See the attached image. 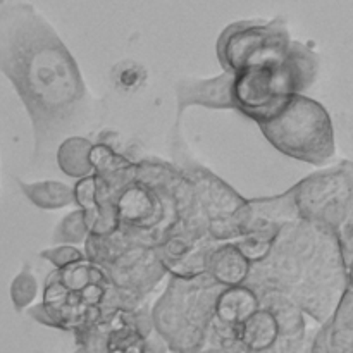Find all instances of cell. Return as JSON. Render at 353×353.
<instances>
[{
  "label": "cell",
  "mask_w": 353,
  "mask_h": 353,
  "mask_svg": "<svg viewBox=\"0 0 353 353\" xmlns=\"http://www.w3.org/2000/svg\"><path fill=\"white\" fill-rule=\"evenodd\" d=\"M147 353H154V352H150V350H148V352H147Z\"/></svg>",
  "instance_id": "83f0119b"
},
{
  "label": "cell",
  "mask_w": 353,
  "mask_h": 353,
  "mask_svg": "<svg viewBox=\"0 0 353 353\" xmlns=\"http://www.w3.org/2000/svg\"><path fill=\"white\" fill-rule=\"evenodd\" d=\"M238 341L247 353H265L281 340L279 323L274 314L261 305L243 324L238 326ZM288 343V341H286Z\"/></svg>",
  "instance_id": "e0dca14e"
},
{
  "label": "cell",
  "mask_w": 353,
  "mask_h": 353,
  "mask_svg": "<svg viewBox=\"0 0 353 353\" xmlns=\"http://www.w3.org/2000/svg\"><path fill=\"white\" fill-rule=\"evenodd\" d=\"M186 176L157 157L137 161V176L114 193L119 231L134 243L155 248L178 223V193Z\"/></svg>",
  "instance_id": "3957f363"
},
{
  "label": "cell",
  "mask_w": 353,
  "mask_h": 353,
  "mask_svg": "<svg viewBox=\"0 0 353 353\" xmlns=\"http://www.w3.org/2000/svg\"><path fill=\"white\" fill-rule=\"evenodd\" d=\"M292 192L300 219L338 233L353 212V165L343 162L307 176L292 186Z\"/></svg>",
  "instance_id": "ba28073f"
},
{
  "label": "cell",
  "mask_w": 353,
  "mask_h": 353,
  "mask_svg": "<svg viewBox=\"0 0 353 353\" xmlns=\"http://www.w3.org/2000/svg\"><path fill=\"white\" fill-rule=\"evenodd\" d=\"M92 148L93 141L90 138L81 137V134L69 137L59 143L55 150V162L65 176L79 181L93 174V165L90 161Z\"/></svg>",
  "instance_id": "d6986e66"
},
{
  "label": "cell",
  "mask_w": 353,
  "mask_h": 353,
  "mask_svg": "<svg viewBox=\"0 0 353 353\" xmlns=\"http://www.w3.org/2000/svg\"><path fill=\"white\" fill-rule=\"evenodd\" d=\"M290 43L288 24L281 16L271 21H236L219 34L216 54L224 72L234 76L248 68L281 64Z\"/></svg>",
  "instance_id": "52a82bcc"
},
{
  "label": "cell",
  "mask_w": 353,
  "mask_h": 353,
  "mask_svg": "<svg viewBox=\"0 0 353 353\" xmlns=\"http://www.w3.org/2000/svg\"><path fill=\"white\" fill-rule=\"evenodd\" d=\"M252 264L243 257L233 241L219 243L207 259L205 274L224 288L245 285Z\"/></svg>",
  "instance_id": "2e32d148"
},
{
  "label": "cell",
  "mask_w": 353,
  "mask_h": 353,
  "mask_svg": "<svg viewBox=\"0 0 353 353\" xmlns=\"http://www.w3.org/2000/svg\"><path fill=\"white\" fill-rule=\"evenodd\" d=\"M171 150L174 157L172 164L190 179L195 190L200 210L207 221L209 236L217 243L240 240L250 214L248 200L243 199L216 172L190 155L186 141L183 140L179 131V124L176 123L171 138Z\"/></svg>",
  "instance_id": "5b68a950"
},
{
  "label": "cell",
  "mask_w": 353,
  "mask_h": 353,
  "mask_svg": "<svg viewBox=\"0 0 353 353\" xmlns=\"http://www.w3.org/2000/svg\"><path fill=\"white\" fill-rule=\"evenodd\" d=\"M259 309H261V299L254 290L248 288L247 285L231 286V288H223L217 295L214 319L219 324L238 327Z\"/></svg>",
  "instance_id": "ac0fdd59"
},
{
  "label": "cell",
  "mask_w": 353,
  "mask_h": 353,
  "mask_svg": "<svg viewBox=\"0 0 353 353\" xmlns=\"http://www.w3.org/2000/svg\"><path fill=\"white\" fill-rule=\"evenodd\" d=\"M17 185L23 195L41 210H59L76 203L71 186L57 179H45L37 183H24L17 179Z\"/></svg>",
  "instance_id": "ffe728a7"
},
{
  "label": "cell",
  "mask_w": 353,
  "mask_h": 353,
  "mask_svg": "<svg viewBox=\"0 0 353 353\" xmlns=\"http://www.w3.org/2000/svg\"><path fill=\"white\" fill-rule=\"evenodd\" d=\"M72 192L92 236H107L119 230L114 195L99 176L92 174L79 179Z\"/></svg>",
  "instance_id": "8fae6325"
},
{
  "label": "cell",
  "mask_w": 353,
  "mask_h": 353,
  "mask_svg": "<svg viewBox=\"0 0 353 353\" xmlns=\"http://www.w3.org/2000/svg\"><path fill=\"white\" fill-rule=\"evenodd\" d=\"M310 353H353V293L345 292L331 319L312 338Z\"/></svg>",
  "instance_id": "9a60e30c"
},
{
  "label": "cell",
  "mask_w": 353,
  "mask_h": 353,
  "mask_svg": "<svg viewBox=\"0 0 353 353\" xmlns=\"http://www.w3.org/2000/svg\"><path fill=\"white\" fill-rule=\"evenodd\" d=\"M336 234L347 271V292L353 293V219L345 223Z\"/></svg>",
  "instance_id": "d4e9b609"
},
{
  "label": "cell",
  "mask_w": 353,
  "mask_h": 353,
  "mask_svg": "<svg viewBox=\"0 0 353 353\" xmlns=\"http://www.w3.org/2000/svg\"><path fill=\"white\" fill-rule=\"evenodd\" d=\"M265 140L295 161L324 165L334 157V131L327 110L305 95H293L285 109L259 124Z\"/></svg>",
  "instance_id": "8992f818"
},
{
  "label": "cell",
  "mask_w": 353,
  "mask_h": 353,
  "mask_svg": "<svg viewBox=\"0 0 353 353\" xmlns=\"http://www.w3.org/2000/svg\"><path fill=\"white\" fill-rule=\"evenodd\" d=\"M40 257L43 261L50 262L55 269H64L68 265L86 261L85 252L79 250L78 247H69V245H57V247L45 248V250L40 252Z\"/></svg>",
  "instance_id": "cb8c5ba5"
},
{
  "label": "cell",
  "mask_w": 353,
  "mask_h": 353,
  "mask_svg": "<svg viewBox=\"0 0 353 353\" xmlns=\"http://www.w3.org/2000/svg\"><path fill=\"white\" fill-rule=\"evenodd\" d=\"M10 302L16 312H24L38 296V279L30 265H24L10 283Z\"/></svg>",
  "instance_id": "7402d4cb"
},
{
  "label": "cell",
  "mask_w": 353,
  "mask_h": 353,
  "mask_svg": "<svg viewBox=\"0 0 353 353\" xmlns=\"http://www.w3.org/2000/svg\"><path fill=\"white\" fill-rule=\"evenodd\" d=\"M248 207L250 214L245 224L243 236H259L274 241L283 226L300 219L292 188L274 196L250 199Z\"/></svg>",
  "instance_id": "4fadbf2b"
},
{
  "label": "cell",
  "mask_w": 353,
  "mask_h": 353,
  "mask_svg": "<svg viewBox=\"0 0 353 353\" xmlns=\"http://www.w3.org/2000/svg\"><path fill=\"white\" fill-rule=\"evenodd\" d=\"M0 72L30 116L37 164L95 117L78 62L33 3L0 2Z\"/></svg>",
  "instance_id": "6da1fadb"
},
{
  "label": "cell",
  "mask_w": 353,
  "mask_h": 353,
  "mask_svg": "<svg viewBox=\"0 0 353 353\" xmlns=\"http://www.w3.org/2000/svg\"><path fill=\"white\" fill-rule=\"evenodd\" d=\"M223 288L207 274L171 276L165 292L150 309L154 333L169 353H200L207 347Z\"/></svg>",
  "instance_id": "277c9868"
},
{
  "label": "cell",
  "mask_w": 353,
  "mask_h": 353,
  "mask_svg": "<svg viewBox=\"0 0 353 353\" xmlns=\"http://www.w3.org/2000/svg\"><path fill=\"white\" fill-rule=\"evenodd\" d=\"M110 81L114 88L124 95H133L140 92L148 81V71L143 64L131 59L117 62L110 69Z\"/></svg>",
  "instance_id": "44dd1931"
},
{
  "label": "cell",
  "mask_w": 353,
  "mask_h": 353,
  "mask_svg": "<svg viewBox=\"0 0 353 353\" xmlns=\"http://www.w3.org/2000/svg\"><path fill=\"white\" fill-rule=\"evenodd\" d=\"M293 95H299V92L286 61L248 68L233 76L231 97L234 110L257 124L278 116Z\"/></svg>",
  "instance_id": "9c48e42d"
},
{
  "label": "cell",
  "mask_w": 353,
  "mask_h": 353,
  "mask_svg": "<svg viewBox=\"0 0 353 353\" xmlns=\"http://www.w3.org/2000/svg\"><path fill=\"white\" fill-rule=\"evenodd\" d=\"M88 228L85 224V217L79 209L69 212L64 219L59 223L55 228L52 241L59 245H69V247H76L79 243H85L88 238Z\"/></svg>",
  "instance_id": "603a6c76"
},
{
  "label": "cell",
  "mask_w": 353,
  "mask_h": 353,
  "mask_svg": "<svg viewBox=\"0 0 353 353\" xmlns=\"http://www.w3.org/2000/svg\"><path fill=\"white\" fill-rule=\"evenodd\" d=\"M102 271L119 295L123 312H134L147 305L150 293L168 276L154 248L140 243L124 248Z\"/></svg>",
  "instance_id": "30bf717a"
},
{
  "label": "cell",
  "mask_w": 353,
  "mask_h": 353,
  "mask_svg": "<svg viewBox=\"0 0 353 353\" xmlns=\"http://www.w3.org/2000/svg\"><path fill=\"white\" fill-rule=\"evenodd\" d=\"M231 88L233 76L228 72L214 78H185L176 81V124H181L183 112L193 105L212 110H234Z\"/></svg>",
  "instance_id": "7c38bea8"
},
{
  "label": "cell",
  "mask_w": 353,
  "mask_h": 353,
  "mask_svg": "<svg viewBox=\"0 0 353 353\" xmlns=\"http://www.w3.org/2000/svg\"><path fill=\"white\" fill-rule=\"evenodd\" d=\"M245 285L259 296H286L316 323H327L347 292L338 234L303 219L288 223L272 241L268 257L252 264Z\"/></svg>",
  "instance_id": "7a4b0ae2"
},
{
  "label": "cell",
  "mask_w": 353,
  "mask_h": 353,
  "mask_svg": "<svg viewBox=\"0 0 353 353\" xmlns=\"http://www.w3.org/2000/svg\"><path fill=\"white\" fill-rule=\"evenodd\" d=\"M72 353H85V352H83V350H81V348H76V350H74V352H72Z\"/></svg>",
  "instance_id": "4316f807"
},
{
  "label": "cell",
  "mask_w": 353,
  "mask_h": 353,
  "mask_svg": "<svg viewBox=\"0 0 353 353\" xmlns=\"http://www.w3.org/2000/svg\"><path fill=\"white\" fill-rule=\"evenodd\" d=\"M200 353H247L240 343L236 345H224V347H207Z\"/></svg>",
  "instance_id": "484cf974"
},
{
  "label": "cell",
  "mask_w": 353,
  "mask_h": 353,
  "mask_svg": "<svg viewBox=\"0 0 353 353\" xmlns=\"http://www.w3.org/2000/svg\"><path fill=\"white\" fill-rule=\"evenodd\" d=\"M90 161L93 165V174L105 183L112 195L133 181L137 176V161L117 150L112 140L107 138L105 131L93 143Z\"/></svg>",
  "instance_id": "5bb4252c"
}]
</instances>
